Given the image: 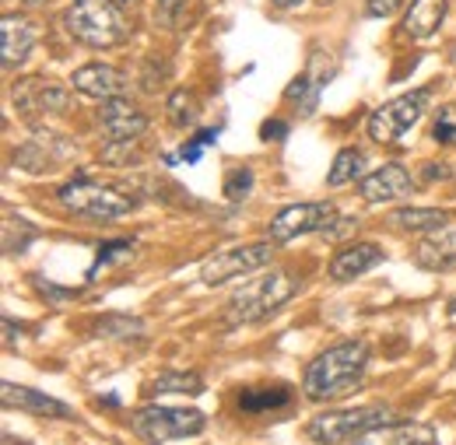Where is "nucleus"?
Masks as SVG:
<instances>
[{
	"mask_svg": "<svg viewBox=\"0 0 456 445\" xmlns=\"http://www.w3.org/2000/svg\"><path fill=\"white\" fill-rule=\"evenodd\" d=\"M298 291V280L285 274V271H271V274H260V278L246 280L242 287L232 291L225 305V323L228 327H249V323H260L267 320L271 312H278L285 302L295 298Z\"/></svg>",
	"mask_w": 456,
	"mask_h": 445,
	"instance_id": "obj_2",
	"label": "nucleus"
},
{
	"mask_svg": "<svg viewBox=\"0 0 456 445\" xmlns=\"http://www.w3.org/2000/svg\"><path fill=\"white\" fill-rule=\"evenodd\" d=\"M450 222H453V214L450 211H439V207H403V211L390 214L394 228H400V231H425V235L446 228Z\"/></svg>",
	"mask_w": 456,
	"mask_h": 445,
	"instance_id": "obj_21",
	"label": "nucleus"
},
{
	"mask_svg": "<svg viewBox=\"0 0 456 445\" xmlns=\"http://www.w3.org/2000/svg\"><path fill=\"white\" fill-rule=\"evenodd\" d=\"M330 56H323L320 50L313 53V63H309V70L305 74H298L291 85H288L285 99L288 102H298V112L302 116H309V112L316 109V99H320V88L334 77V63H327Z\"/></svg>",
	"mask_w": 456,
	"mask_h": 445,
	"instance_id": "obj_15",
	"label": "nucleus"
},
{
	"mask_svg": "<svg viewBox=\"0 0 456 445\" xmlns=\"http://www.w3.org/2000/svg\"><path fill=\"white\" fill-rule=\"evenodd\" d=\"M11 99H14V109L21 112L25 119H39V116H57L70 106V95L67 88H60L53 81H43V77H25V81H14L11 85Z\"/></svg>",
	"mask_w": 456,
	"mask_h": 445,
	"instance_id": "obj_9",
	"label": "nucleus"
},
{
	"mask_svg": "<svg viewBox=\"0 0 456 445\" xmlns=\"http://www.w3.org/2000/svg\"><path fill=\"white\" fill-rule=\"evenodd\" d=\"M443 18H446V0H411L407 18H403V36L425 43L439 32Z\"/></svg>",
	"mask_w": 456,
	"mask_h": 445,
	"instance_id": "obj_19",
	"label": "nucleus"
},
{
	"mask_svg": "<svg viewBox=\"0 0 456 445\" xmlns=\"http://www.w3.org/2000/svg\"><path fill=\"white\" fill-rule=\"evenodd\" d=\"M400 11V0H369L365 4V14L369 18H394Z\"/></svg>",
	"mask_w": 456,
	"mask_h": 445,
	"instance_id": "obj_32",
	"label": "nucleus"
},
{
	"mask_svg": "<svg viewBox=\"0 0 456 445\" xmlns=\"http://www.w3.org/2000/svg\"><path fill=\"white\" fill-rule=\"evenodd\" d=\"M274 7H281V11H291V7H302L305 0H271Z\"/></svg>",
	"mask_w": 456,
	"mask_h": 445,
	"instance_id": "obj_36",
	"label": "nucleus"
},
{
	"mask_svg": "<svg viewBox=\"0 0 456 445\" xmlns=\"http://www.w3.org/2000/svg\"><path fill=\"white\" fill-rule=\"evenodd\" d=\"M253 190V172L249 168H232L225 179V197L228 200H242Z\"/></svg>",
	"mask_w": 456,
	"mask_h": 445,
	"instance_id": "obj_28",
	"label": "nucleus"
},
{
	"mask_svg": "<svg viewBox=\"0 0 456 445\" xmlns=\"http://www.w3.org/2000/svg\"><path fill=\"white\" fill-rule=\"evenodd\" d=\"M425 106H428V88H418V92H407L394 102L379 106V109L369 116L365 130L376 144H397L400 137L425 116Z\"/></svg>",
	"mask_w": 456,
	"mask_h": 445,
	"instance_id": "obj_8",
	"label": "nucleus"
},
{
	"mask_svg": "<svg viewBox=\"0 0 456 445\" xmlns=\"http://www.w3.org/2000/svg\"><path fill=\"white\" fill-rule=\"evenodd\" d=\"M70 88L88 95V99L106 102V99H123L130 85H126V74L110 67V63H85L70 74Z\"/></svg>",
	"mask_w": 456,
	"mask_h": 445,
	"instance_id": "obj_12",
	"label": "nucleus"
},
{
	"mask_svg": "<svg viewBox=\"0 0 456 445\" xmlns=\"http://www.w3.org/2000/svg\"><path fill=\"white\" fill-rule=\"evenodd\" d=\"M338 218V211L327 204V200H316V204H291L285 211H278L271 218V239L274 242H291L298 235H309V231H323L327 224Z\"/></svg>",
	"mask_w": 456,
	"mask_h": 445,
	"instance_id": "obj_10",
	"label": "nucleus"
},
{
	"mask_svg": "<svg viewBox=\"0 0 456 445\" xmlns=\"http://www.w3.org/2000/svg\"><path fill=\"white\" fill-rule=\"evenodd\" d=\"M453 368H456V354H453Z\"/></svg>",
	"mask_w": 456,
	"mask_h": 445,
	"instance_id": "obj_40",
	"label": "nucleus"
},
{
	"mask_svg": "<svg viewBox=\"0 0 456 445\" xmlns=\"http://www.w3.org/2000/svg\"><path fill=\"white\" fill-rule=\"evenodd\" d=\"M285 134H288L285 123H264V126H260V137H264V141H281Z\"/></svg>",
	"mask_w": 456,
	"mask_h": 445,
	"instance_id": "obj_34",
	"label": "nucleus"
},
{
	"mask_svg": "<svg viewBox=\"0 0 456 445\" xmlns=\"http://www.w3.org/2000/svg\"><path fill=\"white\" fill-rule=\"evenodd\" d=\"M379 263H383V249L376 242H351V246H344L341 253L330 260V280L347 284V280L369 274Z\"/></svg>",
	"mask_w": 456,
	"mask_h": 445,
	"instance_id": "obj_17",
	"label": "nucleus"
},
{
	"mask_svg": "<svg viewBox=\"0 0 456 445\" xmlns=\"http://www.w3.org/2000/svg\"><path fill=\"white\" fill-rule=\"evenodd\" d=\"M102 158L113 162V166H126L130 158H141V151H137L134 141H110V148L102 151Z\"/></svg>",
	"mask_w": 456,
	"mask_h": 445,
	"instance_id": "obj_30",
	"label": "nucleus"
},
{
	"mask_svg": "<svg viewBox=\"0 0 456 445\" xmlns=\"http://www.w3.org/2000/svg\"><path fill=\"white\" fill-rule=\"evenodd\" d=\"M291 390L288 386H260V390H242L239 392V407L246 414H267V410H278L288 407Z\"/></svg>",
	"mask_w": 456,
	"mask_h": 445,
	"instance_id": "obj_22",
	"label": "nucleus"
},
{
	"mask_svg": "<svg viewBox=\"0 0 456 445\" xmlns=\"http://www.w3.org/2000/svg\"><path fill=\"white\" fill-rule=\"evenodd\" d=\"M278 256V242L267 239V242H249V246H235V249H225L218 256H211L204 267H200V284L208 287H218L225 280L246 278V274H256L264 267H271Z\"/></svg>",
	"mask_w": 456,
	"mask_h": 445,
	"instance_id": "obj_7",
	"label": "nucleus"
},
{
	"mask_svg": "<svg viewBox=\"0 0 456 445\" xmlns=\"http://www.w3.org/2000/svg\"><path fill=\"white\" fill-rule=\"evenodd\" d=\"M134 253V242H110V246H102L99 249V260H95V267H92V274L95 271H102V267H110L116 260H126Z\"/></svg>",
	"mask_w": 456,
	"mask_h": 445,
	"instance_id": "obj_29",
	"label": "nucleus"
},
{
	"mask_svg": "<svg viewBox=\"0 0 456 445\" xmlns=\"http://www.w3.org/2000/svg\"><path fill=\"white\" fill-rule=\"evenodd\" d=\"M50 141V134H36V141H28L18 155H14V166L28 168L32 175L36 172H46L50 166H60V162H67L77 148H74V141H67V137H60L57 144H46Z\"/></svg>",
	"mask_w": 456,
	"mask_h": 445,
	"instance_id": "obj_18",
	"label": "nucleus"
},
{
	"mask_svg": "<svg viewBox=\"0 0 456 445\" xmlns=\"http://www.w3.org/2000/svg\"><path fill=\"white\" fill-rule=\"evenodd\" d=\"M453 144H456V134H453Z\"/></svg>",
	"mask_w": 456,
	"mask_h": 445,
	"instance_id": "obj_41",
	"label": "nucleus"
},
{
	"mask_svg": "<svg viewBox=\"0 0 456 445\" xmlns=\"http://www.w3.org/2000/svg\"><path fill=\"white\" fill-rule=\"evenodd\" d=\"M365 365H369V344L365 340H344V344H334V347L320 351L309 361L305 376H302L305 400L323 403V400H334V396L351 392L362 383Z\"/></svg>",
	"mask_w": 456,
	"mask_h": 445,
	"instance_id": "obj_1",
	"label": "nucleus"
},
{
	"mask_svg": "<svg viewBox=\"0 0 456 445\" xmlns=\"http://www.w3.org/2000/svg\"><path fill=\"white\" fill-rule=\"evenodd\" d=\"M36 21H28L25 14H4L0 21V63L11 70V67H21L32 46H36Z\"/></svg>",
	"mask_w": 456,
	"mask_h": 445,
	"instance_id": "obj_14",
	"label": "nucleus"
},
{
	"mask_svg": "<svg viewBox=\"0 0 456 445\" xmlns=\"http://www.w3.org/2000/svg\"><path fill=\"white\" fill-rule=\"evenodd\" d=\"M21 4H39V0H21Z\"/></svg>",
	"mask_w": 456,
	"mask_h": 445,
	"instance_id": "obj_39",
	"label": "nucleus"
},
{
	"mask_svg": "<svg viewBox=\"0 0 456 445\" xmlns=\"http://www.w3.org/2000/svg\"><path fill=\"white\" fill-rule=\"evenodd\" d=\"M4 336H7V344H14V323L4 316Z\"/></svg>",
	"mask_w": 456,
	"mask_h": 445,
	"instance_id": "obj_38",
	"label": "nucleus"
},
{
	"mask_svg": "<svg viewBox=\"0 0 456 445\" xmlns=\"http://www.w3.org/2000/svg\"><path fill=\"white\" fill-rule=\"evenodd\" d=\"M95 123L106 141H137L148 130V116L126 99H106L95 112Z\"/></svg>",
	"mask_w": 456,
	"mask_h": 445,
	"instance_id": "obj_11",
	"label": "nucleus"
},
{
	"mask_svg": "<svg viewBox=\"0 0 456 445\" xmlns=\"http://www.w3.org/2000/svg\"><path fill=\"white\" fill-rule=\"evenodd\" d=\"M0 400H4V407L25 410V414H36V417H74V407H67L63 400H57V396H50V392L43 390L14 386V383L0 386Z\"/></svg>",
	"mask_w": 456,
	"mask_h": 445,
	"instance_id": "obj_16",
	"label": "nucleus"
},
{
	"mask_svg": "<svg viewBox=\"0 0 456 445\" xmlns=\"http://www.w3.org/2000/svg\"><path fill=\"white\" fill-rule=\"evenodd\" d=\"M453 134H456V116H453V109H443V116L436 119V130H432V137H436L439 144H453Z\"/></svg>",
	"mask_w": 456,
	"mask_h": 445,
	"instance_id": "obj_31",
	"label": "nucleus"
},
{
	"mask_svg": "<svg viewBox=\"0 0 456 445\" xmlns=\"http://www.w3.org/2000/svg\"><path fill=\"white\" fill-rule=\"evenodd\" d=\"M159 4H162V11H169V14H175V11H179V7L186 4V0H159Z\"/></svg>",
	"mask_w": 456,
	"mask_h": 445,
	"instance_id": "obj_37",
	"label": "nucleus"
},
{
	"mask_svg": "<svg viewBox=\"0 0 456 445\" xmlns=\"http://www.w3.org/2000/svg\"><path fill=\"white\" fill-rule=\"evenodd\" d=\"M400 425L390 407H358V410H327L305 425V435L320 445H341L351 439H362L376 428Z\"/></svg>",
	"mask_w": 456,
	"mask_h": 445,
	"instance_id": "obj_4",
	"label": "nucleus"
},
{
	"mask_svg": "<svg viewBox=\"0 0 456 445\" xmlns=\"http://www.w3.org/2000/svg\"><path fill=\"white\" fill-rule=\"evenodd\" d=\"M446 175H450V168L443 166V162H439V166L428 162V166L421 168V179H425V182H436V179H446Z\"/></svg>",
	"mask_w": 456,
	"mask_h": 445,
	"instance_id": "obj_35",
	"label": "nucleus"
},
{
	"mask_svg": "<svg viewBox=\"0 0 456 445\" xmlns=\"http://www.w3.org/2000/svg\"><path fill=\"white\" fill-rule=\"evenodd\" d=\"M57 197L67 211H74L81 218H95V222H113V218H123L137 207L126 193H119V190L99 182V179H88V175H77V179L63 182Z\"/></svg>",
	"mask_w": 456,
	"mask_h": 445,
	"instance_id": "obj_5",
	"label": "nucleus"
},
{
	"mask_svg": "<svg viewBox=\"0 0 456 445\" xmlns=\"http://www.w3.org/2000/svg\"><path fill=\"white\" fill-rule=\"evenodd\" d=\"M365 175H369L365 172V155L354 151V148H344V151H338L334 166L327 172V182L330 186H351V182H362Z\"/></svg>",
	"mask_w": 456,
	"mask_h": 445,
	"instance_id": "obj_23",
	"label": "nucleus"
},
{
	"mask_svg": "<svg viewBox=\"0 0 456 445\" xmlns=\"http://www.w3.org/2000/svg\"><path fill=\"white\" fill-rule=\"evenodd\" d=\"M204 390V379L197 372H186V368H169L155 379V392H200Z\"/></svg>",
	"mask_w": 456,
	"mask_h": 445,
	"instance_id": "obj_26",
	"label": "nucleus"
},
{
	"mask_svg": "<svg viewBox=\"0 0 456 445\" xmlns=\"http://www.w3.org/2000/svg\"><path fill=\"white\" fill-rule=\"evenodd\" d=\"M63 25L88 50H113L130 36V21L116 0H74L63 14Z\"/></svg>",
	"mask_w": 456,
	"mask_h": 445,
	"instance_id": "obj_3",
	"label": "nucleus"
},
{
	"mask_svg": "<svg viewBox=\"0 0 456 445\" xmlns=\"http://www.w3.org/2000/svg\"><path fill=\"white\" fill-rule=\"evenodd\" d=\"M418 263L425 271H450L456 263V224L450 222L446 228L432 231L421 246H418Z\"/></svg>",
	"mask_w": 456,
	"mask_h": 445,
	"instance_id": "obj_20",
	"label": "nucleus"
},
{
	"mask_svg": "<svg viewBox=\"0 0 456 445\" xmlns=\"http://www.w3.org/2000/svg\"><path fill=\"white\" fill-rule=\"evenodd\" d=\"M390 445H439V432L421 421H400L390 435Z\"/></svg>",
	"mask_w": 456,
	"mask_h": 445,
	"instance_id": "obj_25",
	"label": "nucleus"
},
{
	"mask_svg": "<svg viewBox=\"0 0 456 445\" xmlns=\"http://www.w3.org/2000/svg\"><path fill=\"white\" fill-rule=\"evenodd\" d=\"M166 112H169L172 126H179V130H190V126L200 123V102H197V95L186 92V88H175V92H172Z\"/></svg>",
	"mask_w": 456,
	"mask_h": 445,
	"instance_id": "obj_24",
	"label": "nucleus"
},
{
	"mask_svg": "<svg viewBox=\"0 0 456 445\" xmlns=\"http://www.w3.org/2000/svg\"><path fill=\"white\" fill-rule=\"evenodd\" d=\"M354 231V218H341V222H334V224H327L323 228V235L334 242V239H344V235H351Z\"/></svg>",
	"mask_w": 456,
	"mask_h": 445,
	"instance_id": "obj_33",
	"label": "nucleus"
},
{
	"mask_svg": "<svg viewBox=\"0 0 456 445\" xmlns=\"http://www.w3.org/2000/svg\"><path fill=\"white\" fill-rule=\"evenodd\" d=\"M95 334L106 336V340H126L134 334H144V323L141 320H130V316H110L102 323H95Z\"/></svg>",
	"mask_w": 456,
	"mask_h": 445,
	"instance_id": "obj_27",
	"label": "nucleus"
},
{
	"mask_svg": "<svg viewBox=\"0 0 456 445\" xmlns=\"http://www.w3.org/2000/svg\"><path fill=\"white\" fill-rule=\"evenodd\" d=\"M204 425H208V417L200 410H193V407H141V410L130 414L134 435L151 445L200 435Z\"/></svg>",
	"mask_w": 456,
	"mask_h": 445,
	"instance_id": "obj_6",
	"label": "nucleus"
},
{
	"mask_svg": "<svg viewBox=\"0 0 456 445\" xmlns=\"http://www.w3.org/2000/svg\"><path fill=\"white\" fill-rule=\"evenodd\" d=\"M358 190H362V200L365 204H387V200H403V197H411L414 193V179H411V172L397 162H387V166H379L376 172H369L362 182H358Z\"/></svg>",
	"mask_w": 456,
	"mask_h": 445,
	"instance_id": "obj_13",
	"label": "nucleus"
}]
</instances>
